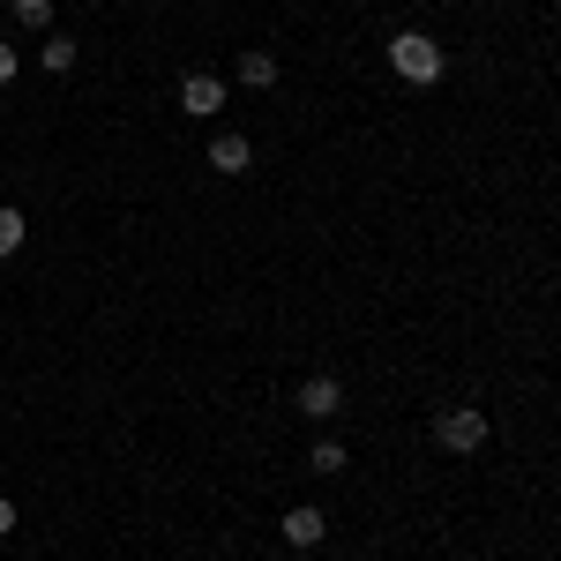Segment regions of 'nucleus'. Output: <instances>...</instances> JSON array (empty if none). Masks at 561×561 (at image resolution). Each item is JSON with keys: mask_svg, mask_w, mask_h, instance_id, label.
Returning a JSON list of instances; mask_svg holds the SVG:
<instances>
[{"mask_svg": "<svg viewBox=\"0 0 561 561\" xmlns=\"http://www.w3.org/2000/svg\"><path fill=\"white\" fill-rule=\"evenodd\" d=\"M389 68H397L404 83L434 90V83H442V68H449V53H442L427 31H397V38H389Z\"/></svg>", "mask_w": 561, "mask_h": 561, "instance_id": "1", "label": "nucleus"}, {"mask_svg": "<svg viewBox=\"0 0 561 561\" xmlns=\"http://www.w3.org/2000/svg\"><path fill=\"white\" fill-rule=\"evenodd\" d=\"M486 412H479V404H449V412H442V420H434V442H442V449H449V457H479V449H486Z\"/></svg>", "mask_w": 561, "mask_h": 561, "instance_id": "2", "label": "nucleus"}, {"mask_svg": "<svg viewBox=\"0 0 561 561\" xmlns=\"http://www.w3.org/2000/svg\"><path fill=\"white\" fill-rule=\"evenodd\" d=\"M180 113L187 121H217L225 113V76H187L180 83Z\"/></svg>", "mask_w": 561, "mask_h": 561, "instance_id": "3", "label": "nucleus"}, {"mask_svg": "<svg viewBox=\"0 0 561 561\" xmlns=\"http://www.w3.org/2000/svg\"><path fill=\"white\" fill-rule=\"evenodd\" d=\"M300 412L307 420H337V412H345V382H337V375H307L300 382Z\"/></svg>", "mask_w": 561, "mask_h": 561, "instance_id": "4", "label": "nucleus"}, {"mask_svg": "<svg viewBox=\"0 0 561 561\" xmlns=\"http://www.w3.org/2000/svg\"><path fill=\"white\" fill-rule=\"evenodd\" d=\"M277 531H285V547H322V531H330V517H322V510H285V524H277Z\"/></svg>", "mask_w": 561, "mask_h": 561, "instance_id": "5", "label": "nucleus"}, {"mask_svg": "<svg viewBox=\"0 0 561 561\" xmlns=\"http://www.w3.org/2000/svg\"><path fill=\"white\" fill-rule=\"evenodd\" d=\"M248 165H255V150H248V135H217V142H210V173L240 180Z\"/></svg>", "mask_w": 561, "mask_h": 561, "instance_id": "6", "label": "nucleus"}, {"mask_svg": "<svg viewBox=\"0 0 561 561\" xmlns=\"http://www.w3.org/2000/svg\"><path fill=\"white\" fill-rule=\"evenodd\" d=\"M240 83H248V90H270V83H277V53L248 45V53H240Z\"/></svg>", "mask_w": 561, "mask_h": 561, "instance_id": "7", "label": "nucleus"}, {"mask_svg": "<svg viewBox=\"0 0 561 561\" xmlns=\"http://www.w3.org/2000/svg\"><path fill=\"white\" fill-rule=\"evenodd\" d=\"M38 68H45V76H68V68H76V38H68V31H53V38L38 45Z\"/></svg>", "mask_w": 561, "mask_h": 561, "instance_id": "8", "label": "nucleus"}, {"mask_svg": "<svg viewBox=\"0 0 561 561\" xmlns=\"http://www.w3.org/2000/svg\"><path fill=\"white\" fill-rule=\"evenodd\" d=\"M307 472L337 479V472H345V442H314V449H307Z\"/></svg>", "mask_w": 561, "mask_h": 561, "instance_id": "9", "label": "nucleus"}, {"mask_svg": "<svg viewBox=\"0 0 561 561\" xmlns=\"http://www.w3.org/2000/svg\"><path fill=\"white\" fill-rule=\"evenodd\" d=\"M23 232H31L23 210H8V203H0V255H15V248H23Z\"/></svg>", "mask_w": 561, "mask_h": 561, "instance_id": "10", "label": "nucleus"}, {"mask_svg": "<svg viewBox=\"0 0 561 561\" xmlns=\"http://www.w3.org/2000/svg\"><path fill=\"white\" fill-rule=\"evenodd\" d=\"M15 23L23 31H53V0H15Z\"/></svg>", "mask_w": 561, "mask_h": 561, "instance_id": "11", "label": "nucleus"}, {"mask_svg": "<svg viewBox=\"0 0 561 561\" xmlns=\"http://www.w3.org/2000/svg\"><path fill=\"white\" fill-rule=\"evenodd\" d=\"M15 76H23V53H15V45H0V90L15 83Z\"/></svg>", "mask_w": 561, "mask_h": 561, "instance_id": "12", "label": "nucleus"}, {"mask_svg": "<svg viewBox=\"0 0 561 561\" xmlns=\"http://www.w3.org/2000/svg\"><path fill=\"white\" fill-rule=\"evenodd\" d=\"M8 531H15V502L0 494V539H8Z\"/></svg>", "mask_w": 561, "mask_h": 561, "instance_id": "13", "label": "nucleus"}, {"mask_svg": "<svg viewBox=\"0 0 561 561\" xmlns=\"http://www.w3.org/2000/svg\"><path fill=\"white\" fill-rule=\"evenodd\" d=\"M158 8H173V0H158Z\"/></svg>", "mask_w": 561, "mask_h": 561, "instance_id": "14", "label": "nucleus"}]
</instances>
